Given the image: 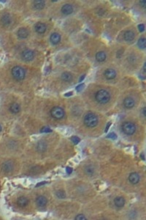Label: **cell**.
<instances>
[{
	"instance_id": "cell-34",
	"label": "cell",
	"mask_w": 146,
	"mask_h": 220,
	"mask_svg": "<svg viewBox=\"0 0 146 220\" xmlns=\"http://www.w3.org/2000/svg\"><path fill=\"white\" fill-rule=\"evenodd\" d=\"M83 85H78V86L77 87V88H76V90H78V91H79V90H80V89H82V88H83Z\"/></svg>"
},
{
	"instance_id": "cell-29",
	"label": "cell",
	"mask_w": 146,
	"mask_h": 220,
	"mask_svg": "<svg viewBox=\"0 0 146 220\" xmlns=\"http://www.w3.org/2000/svg\"><path fill=\"white\" fill-rule=\"evenodd\" d=\"M40 131L42 133H48V132H51L52 131L50 130V129H49V128H47V127H43L42 129H41Z\"/></svg>"
},
{
	"instance_id": "cell-38",
	"label": "cell",
	"mask_w": 146,
	"mask_h": 220,
	"mask_svg": "<svg viewBox=\"0 0 146 220\" xmlns=\"http://www.w3.org/2000/svg\"><path fill=\"white\" fill-rule=\"evenodd\" d=\"M72 94H73V93H72V92H70V93H68V94H66V95H65V96H71V95Z\"/></svg>"
},
{
	"instance_id": "cell-23",
	"label": "cell",
	"mask_w": 146,
	"mask_h": 220,
	"mask_svg": "<svg viewBox=\"0 0 146 220\" xmlns=\"http://www.w3.org/2000/svg\"><path fill=\"white\" fill-rule=\"evenodd\" d=\"M47 144L43 141H40L38 142L37 146V149L39 152H45L47 150Z\"/></svg>"
},
{
	"instance_id": "cell-37",
	"label": "cell",
	"mask_w": 146,
	"mask_h": 220,
	"mask_svg": "<svg viewBox=\"0 0 146 220\" xmlns=\"http://www.w3.org/2000/svg\"><path fill=\"white\" fill-rule=\"evenodd\" d=\"M110 123H108V125H107V129H106V130H105V131H107V130H108V129H109V126H110Z\"/></svg>"
},
{
	"instance_id": "cell-30",
	"label": "cell",
	"mask_w": 146,
	"mask_h": 220,
	"mask_svg": "<svg viewBox=\"0 0 146 220\" xmlns=\"http://www.w3.org/2000/svg\"><path fill=\"white\" fill-rule=\"evenodd\" d=\"M138 27H139V32H142L144 30H145V25H144V24H139V25L138 26Z\"/></svg>"
},
{
	"instance_id": "cell-4",
	"label": "cell",
	"mask_w": 146,
	"mask_h": 220,
	"mask_svg": "<svg viewBox=\"0 0 146 220\" xmlns=\"http://www.w3.org/2000/svg\"><path fill=\"white\" fill-rule=\"evenodd\" d=\"M0 169L4 175H10L15 169L13 162H12L11 160L5 161L3 163H1V166H0Z\"/></svg>"
},
{
	"instance_id": "cell-27",
	"label": "cell",
	"mask_w": 146,
	"mask_h": 220,
	"mask_svg": "<svg viewBox=\"0 0 146 220\" xmlns=\"http://www.w3.org/2000/svg\"><path fill=\"white\" fill-rule=\"evenodd\" d=\"M56 196L60 199H63L65 198V193L63 191H58L56 192Z\"/></svg>"
},
{
	"instance_id": "cell-12",
	"label": "cell",
	"mask_w": 146,
	"mask_h": 220,
	"mask_svg": "<svg viewBox=\"0 0 146 220\" xmlns=\"http://www.w3.org/2000/svg\"><path fill=\"white\" fill-rule=\"evenodd\" d=\"M12 17L9 14H4L1 19V22L4 27H8L12 24Z\"/></svg>"
},
{
	"instance_id": "cell-2",
	"label": "cell",
	"mask_w": 146,
	"mask_h": 220,
	"mask_svg": "<svg viewBox=\"0 0 146 220\" xmlns=\"http://www.w3.org/2000/svg\"><path fill=\"white\" fill-rule=\"evenodd\" d=\"M95 100L99 103L105 104L110 100V95L105 90H99L95 93Z\"/></svg>"
},
{
	"instance_id": "cell-26",
	"label": "cell",
	"mask_w": 146,
	"mask_h": 220,
	"mask_svg": "<svg viewBox=\"0 0 146 220\" xmlns=\"http://www.w3.org/2000/svg\"><path fill=\"white\" fill-rule=\"evenodd\" d=\"M137 45H138L139 48L141 49H145V37H140L137 42Z\"/></svg>"
},
{
	"instance_id": "cell-33",
	"label": "cell",
	"mask_w": 146,
	"mask_h": 220,
	"mask_svg": "<svg viewBox=\"0 0 146 220\" xmlns=\"http://www.w3.org/2000/svg\"><path fill=\"white\" fill-rule=\"evenodd\" d=\"M145 3H146L145 1H139V4H141V6H142V7H145Z\"/></svg>"
},
{
	"instance_id": "cell-9",
	"label": "cell",
	"mask_w": 146,
	"mask_h": 220,
	"mask_svg": "<svg viewBox=\"0 0 146 220\" xmlns=\"http://www.w3.org/2000/svg\"><path fill=\"white\" fill-rule=\"evenodd\" d=\"M21 105L19 103L13 102L11 103L9 106V110L12 114H17L18 113H19L21 111Z\"/></svg>"
},
{
	"instance_id": "cell-36",
	"label": "cell",
	"mask_w": 146,
	"mask_h": 220,
	"mask_svg": "<svg viewBox=\"0 0 146 220\" xmlns=\"http://www.w3.org/2000/svg\"><path fill=\"white\" fill-rule=\"evenodd\" d=\"M142 116H143V117H145V107H144L143 109H142Z\"/></svg>"
},
{
	"instance_id": "cell-6",
	"label": "cell",
	"mask_w": 146,
	"mask_h": 220,
	"mask_svg": "<svg viewBox=\"0 0 146 220\" xmlns=\"http://www.w3.org/2000/svg\"><path fill=\"white\" fill-rule=\"evenodd\" d=\"M50 115L54 119L61 120L64 117V110L62 109V107H60V106H54L53 109L50 110Z\"/></svg>"
},
{
	"instance_id": "cell-24",
	"label": "cell",
	"mask_w": 146,
	"mask_h": 220,
	"mask_svg": "<svg viewBox=\"0 0 146 220\" xmlns=\"http://www.w3.org/2000/svg\"><path fill=\"white\" fill-rule=\"evenodd\" d=\"M62 79L63 81L69 82L73 80V75L70 73H69V72H64L62 74Z\"/></svg>"
},
{
	"instance_id": "cell-10",
	"label": "cell",
	"mask_w": 146,
	"mask_h": 220,
	"mask_svg": "<svg viewBox=\"0 0 146 220\" xmlns=\"http://www.w3.org/2000/svg\"><path fill=\"white\" fill-rule=\"evenodd\" d=\"M104 76L108 80L114 79L116 77V72L112 68H108L104 72Z\"/></svg>"
},
{
	"instance_id": "cell-35",
	"label": "cell",
	"mask_w": 146,
	"mask_h": 220,
	"mask_svg": "<svg viewBox=\"0 0 146 220\" xmlns=\"http://www.w3.org/2000/svg\"><path fill=\"white\" fill-rule=\"evenodd\" d=\"M72 171H73V170H72V168H70V167H67V173H69V174L71 173Z\"/></svg>"
},
{
	"instance_id": "cell-21",
	"label": "cell",
	"mask_w": 146,
	"mask_h": 220,
	"mask_svg": "<svg viewBox=\"0 0 146 220\" xmlns=\"http://www.w3.org/2000/svg\"><path fill=\"white\" fill-rule=\"evenodd\" d=\"M36 203L39 207H45L47 204V199L44 196H39L36 199Z\"/></svg>"
},
{
	"instance_id": "cell-39",
	"label": "cell",
	"mask_w": 146,
	"mask_h": 220,
	"mask_svg": "<svg viewBox=\"0 0 146 220\" xmlns=\"http://www.w3.org/2000/svg\"><path fill=\"white\" fill-rule=\"evenodd\" d=\"M1 130H2V126H1V125L0 124V132H1Z\"/></svg>"
},
{
	"instance_id": "cell-16",
	"label": "cell",
	"mask_w": 146,
	"mask_h": 220,
	"mask_svg": "<svg viewBox=\"0 0 146 220\" xmlns=\"http://www.w3.org/2000/svg\"><path fill=\"white\" fill-rule=\"evenodd\" d=\"M135 101L131 97H127L124 100V106L126 109H132L134 106Z\"/></svg>"
},
{
	"instance_id": "cell-13",
	"label": "cell",
	"mask_w": 146,
	"mask_h": 220,
	"mask_svg": "<svg viewBox=\"0 0 146 220\" xmlns=\"http://www.w3.org/2000/svg\"><path fill=\"white\" fill-rule=\"evenodd\" d=\"M139 175L137 172H132L129 175V181L133 185L137 184L139 182Z\"/></svg>"
},
{
	"instance_id": "cell-5",
	"label": "cell",
	"mask_w": 146,
	"mask_h": 220,
	"mask_svg": "<svg viewBox=\"0 0 146 220\" xmlns=\"http://www.w3.org/2000/svg\"><path fill=\"white\" fill-rule=\"evenodd\" d=\"M121 129L126 135H132L136 131V126L133 123L126 121L121 125Z\"/></svg>"
},
{
	"instance_id": "cell-22",
	"label": "cell",
	"mask_w": 146,
	"mask_h": 220,
	"mask_svg": "<svg viewBox=\"0 0 146 220\" xmlns=\"http://www.w3.org/2000/svg\"><path fill=\"white\" fill-rule=\"evenodd\" d=\"M107 59V55L104 52L101 51V52H97L96 54V60L99 62H104Z\"/></svg>"
},
{
	"instance_id": "cell-19",
	"label": "cell",
	"mask_w": 146,
	"mask_h": 220,
	"mask_svg": "<svg viewBox=\"0 0 146 220\" xmlns=\"http://www.w3.org/2000/svg\"><path fill=\"white\" fill-rule=\"evenodd\" d=\"M114 204L118 208H122L125 205V200L122 197H117L114 199Z\"/></svg>"
},
{
	"instance_id": "cell-18",
	"label": "cell",
	"mask_w": 146,
	"mask_h": 220,
	"mask_svg": "<svg viewBox=\"0 0 146 220\" xmlns=\"http://www.w3.org/2000/svg\"><path fill=\"white\" fill-rule=\"evenodd\" d=\"M45 6V1H43V0H37V1H33V7L36 10H40L43 9Z\"/></svg>"
},
{
	"instance_id": "cell-28",
	"label": "cell",
	"mask_w": 146,
	"mask_h": 220,
	"mask_svg": "<svg viewBox=\"0 0 146 220\" xmlns=\"http://www.w3.org/2000/svg\"><path fill=\"white\" fill-rule=\"evenodd\" d=\"M75 219H77V220H86V218L85 217L84 215L79 214V215H78V216H76V217H75Z\"/></svg>"
},
{
	"instance_id": "cell-11",
	"label": "cell",
	"mask_w": 146,
	"mask_h": 220,
	"mask_svg": "<svg viewBox=\"0 0 146 220\" xmlns=\"http://www.w3.org/2000/svg\"><path fill=\"white\" fill-rule=\"evenodd\" d=\"M46 25L42 22H37V24L34 25V29L36 32L39 34H43L45 33L46 31Z\"/></svg>"
},
{
	"instance_id": "cell-15",
	"label": "cell",
	"mask_w": 146,
	"mask_h": 220,
	"mask_svg": "<svg viewBox=\"0 0 146 220\" xmlns=\"http://www.w3.org/2000/svg\"><path fill=\"white\" fill-rule=\"evenodd\" d=\"M29 31L27 30V29L24 27H21L19 30L17 31V36L20 39H26L27 38L28 36H29Z\"/></svg>"
},
{
	"instance_id": "cell-31",
	"label": "cell",
	"mask_w": 146,
	"mask_h": 220,
	"mask_svg": "<svg viewBox=\"0 0 146 220\" xmlns=\"http://www.w3.org/2000/svg\"><path fill=\"white\" fill-rule=\"evenodd\" d=\"M108 138H111V139H116V138H117V136L116 135V134L115 133H111V134H110L109 135L107 136Z\"/></svg>"
},
{
	"instance_id": "cell-14",
	"label": "cell",
	"mask_w": 146,
	"mask_h": 220,
	"mask_svg": "<svg viewBox=\"0 0 146 220\" xmlns=\"http://www.w3.org/2000/svg\"><path fill=\"white\" fill-rule=\"evenodd\" d=\"M74 9L72 4H66L62 6V13L65 16H68L73 13Z\"/></svg>"
},
{
	"instance_id": "cell-17",
	"label": "cell",
	"mask_w": 146,
	"mask_h": 220,
	"mask_svg": "<svg viewBox=\"0 0 146 220\" xmlns=\"http://www.w3.org/2000/svg\"><path fill=\"white\" fill-rule=\"evenodd\" d=\"M50 40L53 45H57L58 43H59L61 40V36L60 34L57 32H53L50 34Z\"/></svg>"
},
{
	"instance_id": "cell-1",
	"label": "cell",
	"mask_w": 146,
	"mask_h": 220,
	"mask_svg": "<svg viewBox=\"0 0 146 220\" xmlns=\"http://www.w3.org/2000/svg\"><path fill=\"white\" fill-rule=\"evenodd\" d=\"M11 75L16 81H23L26 77V70L21 66L16 65L11 69Z\"/></svg>"
},
{
	"instance_id": "cell-32",
	"label": "cell",
	"mask_w": 146,
	"mask_h": 220,
	"mask_svg": "<svg viewBox=\"0 0 146 220\" xmlns=\"http://www.w3.org/2000/svg\"><path fill=\"white\" fill-rule=\"evenodd\" d=\"M72 140L73 141L74 143L77 144L80 141V139L78 137H72Z\"/></svg>"
},
{
	"instance_id": "cell-3",
	"label": "cell",
	"mask_w": 146,
	"mask_h": 220,
	"mask_svg": "<svg viewBox=\"0 0 146 220\" xmlns=\"http://www.w3.org/2000/svg\"><path fill=\"white\" fill-rule=\"evenodd\" d=\"M99 120L97 116L93 112H88L83 118V123L88 128H94L97 126Z\"/></svg>"
},
{
	"instance_id": "cell-25",
	"label": "cell",
	"mask_w": 146,
	"mask_h": 220,
	"mask_svg": "<svg viewBox=\"0 0 146 220\" xmlns=\"http://www.w3.org/2000/svg\"><path fill=\"white\" fill-rule=\"evenodd\" d=\"M85 172H86V175L91 176V175H93V174H94L95 170L92 166L88 165V166H87V167H86V169H85Z\"/></svg>"
},
{
	"instance_id": "cell-8",
	"label": "cell",
	"mask_w": 146,
	"mask_h": 220,
	"mask_svg": "<svg viewBox=\"0 0 146 220\" xmlns=\"http://www.w3.org/2000/svg\"><path fill=\"white\" fill-rule=\"evenodd\" d=\"M29 204V199L24 196H20L16 200V205L20 208H25Z\"/></svg>"
},
{
	"instance_id": "cell-20",
	"label": "cell",
	"mask_w": 146,
	"mask_h": 220,
	"mask_svg": "<svg viewBox=\"0 0 146 220\" xmlns=\"http://www.w3.org/2000/svg\"><path fill=\"white\" fill-rule=\"evenodd\" d=\"M124 38L126 41H132L134 38V33L132 31H126L124 34Z\"/></svg>"
},
{
	"instance_id": "cell-7",
	"label": "cell",
	"mask_w": 146,
	"mask_h": 220,
	"mask_svg": "<svg viewBox=\"0 0 146 220\" xmlns=\"http://www.w3.org/2000/svg\"><path fill=\"white\" fill-rule=\"evenodd\" d=\"M21 57L24 61L30 62L34 59V53L33 51L30 49H25L21 52Z\"/></svg>"
}]
</instances>
